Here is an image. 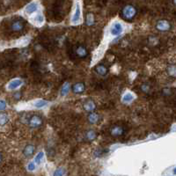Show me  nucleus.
<instances>
[{"mask_svg":"<svg viewBox=\"0 0 176 176\" xmlns=\"http://www.w3.org/2000/svg\"><path fill=\"white\" fill-rule=\"evenodd\" d=\"M110 34L113 36H117L120 35L122 32H123V26H122L121 23L119 22H114L112 24L111 27H110Z\"/></svg>","mask_w":176,"mask_h":176,"instance_id":"nucleus-1","label":"nucleus"},{"mask_svg":"<svg viewBox=\"0 0 176 176\" xmlns=\"http://www.w3.org/2000/svg\"><path fill=\"white\" fill-rule=\"evenodd\" d=\"M81 20V8H80V4L79 3L76 4V7H75V12L74 15L72 16V24H79Z\"/></svg>","mask_w":176,"mask_h":176,"instance_id":"nucleus-2","label":"nucleus"},{"mask_svg":"<svg viewBox=\"0 0 176 176\" xmlns=\"http://www.w3.org/2000/svg\"><path fill=\"white\" fill-rule=\"evenodd\" d=\"M122 14L126 19H131L134 17V15L136 14V10L133 6L131 5H128L126 6L123 11H122Z\"/></svg>","mask_w":176,"mask_h":176,"instance_id":"nucleus-3","label":"nucleus"},{"mask_svg":"<svg viewBox=\"0 0 176 176\" xmlns=\"http://www.w3.org/2000/svg\"><path fill=\"white\" fill-rule=\"evenodd\" d=\"M23 27H24V22L21 21V20L13 21L11 23V30L14 31V32H19L23 29Z\"/></svg>","mask_w":176,"mask_h":176,"instance_id":"nucleus-4","label":"nucleus"},{"mask_svg":"<svg viewBox=\"0 0 176 176\" xmlns=\"http://www.w3.org/2000/svg\"><path fill=\"white\" fill-rule=\"evenodd\" d=\"M42 121L41 119L37 116V115H34L31 119H30V122H29V125L32 127V128H37L39 127L41 124Z\"/></svg>","mask_w":176,"mask_h":176,"instance_id":"nucleus-5","label":"nucleus"},{"mask_svg":"<svg viewBox=\"0 0 176 176\" xmlns=\"http://www.w3.org/2000/svg\"><path fill=\"white\" fill-rule=\"evenodd\" d=\"M38 9V4L35 3V2H32L30 3L29 4L26 5V9H25V11L27 13V14H32L34 13V11H36Z\"/></svg>","mask_w":176,"mask_h":176,"instance_id":"nucleus-6","label":"nucleus"},{"mask_svg":"<svg viewBox=\"0 0 176 176\" xmlns=\"http://www.w3.org/2000/svg\"><path fill=\"white\" fill-rule=\"evenodd\" d=\"M170 24L169 22L166 21V20H161L159 21V23L157 24V28L160 31H167L170 29Z\"/></svg>","mask_w":176,"mask_h":176,"instance_id":"nucleus-7","label":"nucleus"},{"mask_svg":"<svg viewBox=\"0 0 176 176\" xmlns=\"http://www.w3.org/2000/svg\"><path fill=\"white\" fill-rule=\"evenodd\" d=\"M21 85H22V80H20V79H14V80H11L8 84L7 88L9 90H15V89H17L18 87H19Z\"/></svg>","mask_w":176,"mask_h":176,"instance_id":"nucleus-8","label":"nucleus"},{"mask_svg":"<svg viewBox=\"0 0 176 176\" xmlns=\"http://www.w3.org/2000/svg\"><path fill=\"white\" fill-rule=\"evenodd\" d=\"M34 152V147L33 145H27L23 151V153L26 157H30Z\"/></svg>","mask_w":176,"mask_h":176,"instance_id":"nucleus-9","label":"nucleus"},{"mask_svg":"<svg viewBox=\"0 0 176 176\" xmlns=\"http://www.w3.org/2000/svg\"><path fill=\"white\" fill-rule=\"evenodd\" d=\"M134 95L131 93V92H127V93H125L124 95H123V97H122V101L123 102H125V103H129V102H131L133 99H134Z\"/></svg>","mask_w":176,"mask_h":176,"instance_id":"nucleus-10","label":"nucleus"},{"mask_svg":"<svg viewBox=\"0 0 176 176\" xmlns=\"http://www.w3.org/2000/svg\"><path fill=\"white\" fill-rule=\"evenodd\" d=\"M73 91L76 93H81L85 91V86L82 83H78L73 87Z\"/></svg>","mask_w":176,"mask_h":176,"instance_id":"nucleus-11","label":"nucleus"},{"mask_svg":"<svg viewBox=\"0 0 176 176\" xmlns=\"http://www.w3.org/2000/svg\"><path fill=\"white\" fill-rule=\"evenodd\" d=\"M48 105V101L46 100H43V99H39L37 100L35 103H34V107L36 108H41V107H44L45 106Z\"/></svg>","mask_w":176,"mask_h":176,"instance_id":"nucleus-12","label":"nucleus"},{"mask_svg":"<svg viewBox=\"0 0 176 176\" xmlns=\"http://www.w3.org/2000/svg\"><path fill=\"white\" fill-rule=\"evenodd\" d=\"M8 120L9 119H8V116L6 114H4V113L0 114V126H4V124H6Z\"/></svg>","mask_w":176,"mask_h":176,"instance_id":"nucleus-13","label":"nucleus"},{"mask_svg":"<svg viewBox=\"0 0 176 176\" xmlns=\"http://www.w3.org/2000/svg\"><path fill=\"white\" fill-rule=\"evenodd\" d=\"M69 91H70V85H69V83H65V84L63 86L62 89H61V95H62V96L67 95L68 92H69Z\"/></svg>","mask_w":176,"mask_h":176,"instance_id":"nucleus-14","label":"nucleus"},{"mask_svg":"<svg viewBox=\"0 0 176 176\" xmlns=\"http://www.w3.org/2000/svg\"><path fill=\"white\" fill-rule=\"evenodd\" d=\"M85 109L87 110V111H92L94 108H95V104L92 102V101H87L86 104H85Z\"/></svg>","mask_w":176,"mask_h":176,"instance_id":"nucleus-15","label":"nucleus"},{"mask_svg":"<svg viewBox=\"0 0 176 176\" xmlns=\"http://www.w3.org/2000/svg\"><path fill=\"white\" fill-rule=\"evenodd\" d=\"M43 157H44V153H43L42 152H40L36 155V157L34 158V162H35L36 164H38V165L41 164V162Z\"/></svg>","mask_w":176,"mask_h":176,"instance_id":"nucleus-16","label":"nucleus"},{"mask_svg":"<svg viewBox=\"0 0 176 176\" xmlns=\"http://www.w3.org/2000/svg\"><path fill=\"white\" fill-rule=\"evenodd\" d=\"M77 54H78L79 57H86V55H87V50H86L85 48L79 47V48H78V49H77Z\"/></svg>","mask_w":176,"mask_h":176,"instance_id":"nucleus-17","label":"nucleus"},{"mask_svg":"<svg viewBox=\"0 0 176 176\" xmlns=\"http://www.w3.org/2000/svg\"><path fill=\"white\" fill-rule=\"evenodd\" d=\"M88 119H89V121H90L91 123H96V122H98L99 117H98V115H97L96 114H93V113H92V114H91L89 115Z\"/></svg>","mask_w":176,"mask_h":176,"instance_id":"nucleus-18","label":"nucleus"},{"mask_svg":"<svg viewBox=\"0 0 176 176\" xmlns=\"http://www.w3.org/2000/svg\"><path fill=\"white\" fill-rule=\"evenodd\" d=\"M34 21L36 22V23H38V24H41V23H43V21H44V17H43L41 14H38V15H36V16L34 17Z\"/></svg>","mask_w":176,"mask_h":176,"instance_id":"nucleus-19","label":"nucleus"},{"mask_svg":"<svg viewBox=\"0 0 176 176\" xmlns=\"http://www.w3.org/2000/svg\"><path fill=\"white\" fill-rule=\"evenodd\" d=\"M96 71H97V72H98L99 74H100V75H105V74L107 73V69H106L103 65L98 66L97 69H96Z\"/></svg>","mask_w":176,"mask_h":176,"instance_id":"nucleus-20","label":"nucleus"},{"mask_svg":"<svg viewBox=\"0 0 176 176\" xmlns=\"http://www.w3.org/2000/svg\"><path fill=\"white\" fill-rule=\"evenodd\" d=\"M122 133V128H120V127H116V128H114V129L112 130V134H113L114 136H120Z\"/></svg>","mask_w":176,"mask_h":176,"instance_id":"nucleus-21","label":"nucleus"},{"mask_svg":"<svg viewBox=\"0 0 176 176\" xmlns=\"http://www.w3.org/2000/svg\"><path fill=\"white\" fill-rule=\"evenodd\" d=\"M168 73L172 76V77H176V67L175 66H171L168 69Z\"/></svg>","mask_w":176,"mask_h":176,"instance_id":"nucleus-22","label":"nucleus"},{"mask_svg":"<svg viewBox=\"0 0 176 176\" xmlns=\"http://www.w3.org/2000/svg\"><path fill=\"white\" fill-rule=\"evenodd\" d=\"M65 175V170L64 168H58L54 174V175Z\"/></svg>","mask_w":176,"mask_h":176,"instance_id":"nucleus-23","label":"nucleus"},{"mask_svg":"<svg viewBox=\"0 0 176 176\" xmlns=\"http://www.w3.org/2000/svg\"><path fill=\"white\" fill-rule=\"evenodd\" d=\"M6 108V102L3 99H0V111L4 110Z\"/></svg>","mask_w":176,"mask_h":176,"instance_id":"nucleus-24","label":"nucleus"},{"mask_svg":"<svg viewBox=\"0 0 176 176\" xmlns=\"http://www.w3.org/2000/svg\"><path fill=\"white\" fill-rule=\"evenodd\" d=\"M87 138L88 139H90V140H92V139H94L95 138V133L93 132V131H89L87 133Z\"/></svg>","mask_w":176,"mask_h":176,"instance_id":"nucleus-25","label":"nucleus"},{"mask_svg":"<svg viewBox=\"0 0 176 176\" xmlns=\"http://www.w3.org/2000/svg\"><path fill=\"white\" fill-rule=\"evenodd\" d=\"M27 169H28L29 171H34V170L35 169V165H34V162H30V163L28 164V166H27Z\"/></svg>","mask_w":176,"mask_h":176,"instance_id":"nucleus-26","label":"nucleus"},{"mask_svg":"<svg viewBox=\"0 0 176 176\" xmlns=\"http://www.w3.org/2000/svg\"><path fill=\"white\" fill-rule=\"evenodd\" d=\"M87 23L88 25H92V24L93 23V16H92V14H88Z\"/></svg>","mask_w":176,"mask_h":176,"instance_id":"nucleus-27","label":"nucleus"},{"mask_svg":"<svg viewBox=\"0 0 176 176\" xmlns=\"http://www.w3.org/2000/svg\"><path fill=\"white\" fill-rule=\"evenodd\" d=\"M14 97H15L16 99H19V92H18L17 94H15V95H14Z\"/></svg>","mask_w":176,"mask_h":176,"instance_id":"nucleus-28","label":"nucleus"},{"mask_svg":"<svg viewBox=\"0 0 176 176\" xmlns=\"http://www.w3.org/2000/svg\"><path fill=\"white\" fill-rule=\"evenodd\" d=\"M2 161V154L0 153V162Z\"/></svg>","mask_w":176,"mask_h":176,"instance_id":"nucleus-29","label":"nucleus"},{"mask_svg":"<svg viewBox=\"0 0 176 176\" xmlns=\"http://www.w3.org/2000/svg\"><path fill=\"white\" fill-rule=\"evenodd\" d=\"M174 174H175V175H176V167L175 168V169H174Z\"/></svg>","mask_w":176,"mask_h":176,"instance_id":"nucleus-30","label":"nucleus"},{"mask_svg":"<svg viewBox=\"0 0 176 176\" xmlns=\"http://www.w3.org/2000/svg\"><path fill=\"white\" fill-rule=\"evenodd\" d=\"M174 2H175V4H176V0H174Z\"/></svg>","mask_w":176,"mask_h":176,"instance_id":"nucleus-31","label":"nucleus"}]
</instances>
